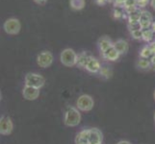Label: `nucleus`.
I'll use <instances>...</instances> for the list:
<instances>
[{"mask_svg": "<svg viewBox=\"0 0 155 144\" xmlns=\"http://www.w3.org/2000/svg\"><path fill=\"white\" fill-rule=\"evenodd\" d=\"M94 99L90 95H82L77 100V108L83 111H89L94 108Z\"/></svg>", "mask_w": 155, "mask_h": 144, "instance_id": "obj_7", "label": "nucleus"}, {"mask_svg": "<svg viewBox=\"0 0 155 144\" xmlns=\"http://www.w3.org/2000/svg\"><path fill=\"white\" fill-rule=\"evenodd\" d=\"M114 47L116 48V50L120 53V55L126 54L128 50H129V44H128V42L124 40H117L114 43Z\"/></svg>", "mask_w": 155, "mask_h": 144, "instance_id": "obj_12", "label": "nucleus"}, {"mask_svg": "<svg viewBox=\"0 0 155 144\" xmlns=\"http://www.w3.org/2000/svg\"><path fill=\"white\" fill-rule=\"evenodd\" d=\"M150 6L155 11V0H150Z\"/></svg>", "mask_w": 155, "mask_h": 144, "instance_id": "obj_32", "label": "nucleus"}, {"mask_svg": "<svg viewBox=\"0 0 155 144\" xmlns=\"http://www.w3.org/2000/svg\"><path fill=\"white\" fill-rule=\"evenodd\" d=\"M99 72H100V74L102 75L104 78H106V79H109V78H111L112 77V70H110V69L108 68V67H106V66H103V67H101L100 68V70H99Z\"/></svg>", "mask_w": 155, "mask_h": 144, "instance_id": "obj_22", "label": "nucleus"}, {"mask_svg": "<svg viewBox=\"0 0 155 144\" xmlns=\"http://www.w3.org/2000/svg\"><path fill=\"white\" fill-rule=\"evenodd\" d=\"M1 98H2V96H1V92H0V101H1Z\"/></svg>", "mask_w": 155, "mask_h": 144, "instance_id": "obj_35", "label": "nucleus"}, {"mask_svg": "<svg viewBox=\"0 0 155 144\" xmlns=\"http://www.w3.org/2000/svg\"><path fill=\"white\" fill-rule=\"evenodd\" d=\"M140 56L141 58L143 59H149V58H151L153 56L152 54V52L150 50V47H149V45H146V46H143L141 51H140Z\"/></svg>", "mask_w": 155, "mask_h": 144, "instance_id": "obj_20", "label": "nucleus"}, {"mask_svg": "<svg viewBox=\"0 0 155 144\" xmlns=\"http://www.w3.org/2000/svg\"><path fill=\"white\" fill-rule=\"evenodd\" d=\"M117 144H131L129 141H125V140H122V141H120V142H117Z\"/></svg>", "mask_w": 155, "mask_h": 144, "instance_id": "obj_33", "label": "nucleus"}, {"mask_svg": "<svg viewBox=\"0 0 155 144\" xmlns=\"http://www.w3.org/2000/svg\"><path fill=\"white\" fill-rule=\"evenodd\" d=\"M154 99H155V91H154Z\"/></svg>", "mask_w": 155, "mask_h": 144, "instance_id": "obj_36", "label": "nucleus"}, {"mask_svg": "<svg viewBox=\"0 0 155 144\" xmlns=\"http://www.w3.org/2000/svg\"><path fill=\"white\" fill-rule=\"evenodd\" d=\"M148 2H149V0H137V6L141 8L146 7L148 4Z\"/></svg>", "mask_w": 155, "mask_h": 144, "instance_id": "obj_26", "label": "nucleus"}, {"mask_svg": "<svg viewBox=\"0 0 155 144\" xmlns=\"http://www.w3.org/2000/svg\"><path fill=\"white\" fill-rule=\"evenodd\" d=\"M114 17L117 18H120L122 17V14H121V12H120L119 9H116L114 11Z\"/></svg>", "mask_w": 155, "mask_h": 144, "instance_id": "obj_27", "label": "nucleus"}, {"mask_svg": "<svg viewBox=\"0 0 155 144\" xmlns=\"http://www.w3.org/2000/svg\"><path fill=\"white\" fill-rule=\"evenodd\" d=\"M45 79L38 73H28L25 76V86L36 88H41L45 86Z\"/></svg>", "mask_w": 155, "mask_h": 144, "instance_id": "obj_4", "label": "nucleus"}, {"mask_svg": "<svg viewBox=\"0 0 155 144\" xmlns=\"http://www.w3.org/2000/svg\"><path fill=\"white\" fill-rule=\"evenodd\" d=\"M85 68H86L89 72L97 73V72H98V71L100 70L101 66H100L99 62L97 60V59L94 58V57H91V58H90V60H89L88 62H87L86 66H85Z\"/></svg>", "mask_w": 155, "mask_h": 144, "instance_id": "obj_11", "label": "nucleus"}, {"mask_svg": "<svg viewBox=\"0 0 155 144\" xmlns=\"http://www.w3.org/2000/svg\"><path fill=\"white\" fill-rule=\"evenodd\" d=\"M154 39H155V37H154Z\"/></svg>", "mask_w": 155, "mask_h": 144, "instance_id": "obj_38", "label": "nucleus"}, {"mask_svg": "<svg viewBox=\"0 0 155 144\" xmlns=\"http://www.w3.org/2000/svg\"><path fill=\"white\" fill-rule=\"evenodd\" d=\"M155 34L153 33V31L151 30V28L148 29H143V39L145 41L147 42H150L154 40Z\"/></svg>", "mask_w": 155, "mask_h": 144, "instance_id": "obj_18", "label": "nucleus"}, {"mask_svg": "<svg viewBox=\"0 0 155 144\" xmlns=\"http://www.w3.org/2000/svg\"><path fill=\"white\" fill-rule=\"evenodd\" d=\"M47 1H48V0H34V2L40 5V6H45V5L47 3Z\"/></svg>", "mask_w": 155, "mask_h": 144, "instance_id": "obj_28", "label": "nucleus"}, {"mask_svg": "<svg viewBox=\"0 0 155 144\" xmlns=\"http://www.w3.org/2000/svg\"><path fill=\"white\" fill-rule=\"evenodd\" d=\"M97 44H98V48H99V50L101 51V53L105 52L107 49H109L110 47H112L114 45V43L111 41V40L106 36L101 37V38L98 40Z\"/></svg>", "mask_w": 155, "mask_h": 144, "instance_id": "obj_14", "label": "nucleus"}, {"mask_svg": "<svg viewBox=\"0 0 155 144\" xmlns=\"http://www.w3.org/2000/svg\"><path fill=\"white\" fill-rule=\"evenodd\" d=\"M3 29L8 35H11V36L18 35L21 29V23L18 18H8L4 22Z\"/></svg>", "mask_w": 155, "mask_h": 144, "instance_id": "obj_3", "label": "nucleus"}, {"mask_svg": "<svg viewBox=\"0 0 155 144\" xmlns=\"http://www.w3.org/2000/svg\"><path fill=\"white\" fill-rule=\"evenodd\" d=\"M140 24L142 29H148L151 27V24L153 22V17L152 14L147 12V11H142L141 18H140Z\"/></svg>", "mask_w": 155, "mask_h": 144, "instance_id": "obj_10", "label": "nucleus"}, {"mask_svg": "<svg viewBox=\"0 0 155 144\" xmlns=\"http://www.w3.org/2000/svg\"><path fill=\"white\" fill-rule=\"evenodd\" d=\"M14 130V123L11 117L2 116L0 117V135L9 136Z\"/></svg>", "mask_w": 155, "mask_h": 144, "instance_id": "obj_6", "label": "nucleus"}, {"mask_svg": "<svg viewBox=\"0 0 155 144\" xmlns=\"http://www.w3.org/2000/svg\"><path fill=\"white\" fill-rule=\"evenodd\" d=\"M103 136L97 128L89 130V144H102Z\"/></svg>", "mask_w": 155, "mask_h": 144, "instance_id": "obj_8", "label": "nucleus"}, {"mask_svg": "<svg viewBox=\"0 0 155 144\" xmlns=\"http://www.w3.org/2000/svg\"><path fill=\"white\" fill-rule=\"evenodd\" d=\"M95 1H97V3L98 5H101V6H102V5H104L107 2V0H95Z\"/></svg>", "mask_w": 155, "mask_h": 144, "instance_id": "obj_31", "label": "nucleus"}, {"mask_svg": "<svg viewBox=\"0 0 155 144\" xmlns=\"http://www.w3.org/2000/svg\"><path fill=\"white\" fill-rule=\"evenodd\" d=\"M77 58L78 56L75 51L73 49H71V48H67V49L63 50V52L61 53L60 60L65 66L71 67L77 65Z\"/></svg>", "mask_w": 155, "mask_h": 144, "instance_id": "obj_1", "label": "nucleus"}, {"mask_svg": "<svg viewBox=\"0 0 155 144\" xmlns=\"http://www.w3.org/2000/svg\"><path fill=\"white\" fill-rule=\"evenodd\" d=\"M134 6H137V0H125V2H124V8L134 7Z\"/></svg>", "mask_w": 155, "mask_h": 144, "instance_id": "obj_25", "label": "nucleus"}, {"mask_svg": "<svg viewBox=\"0 0 155 144\" xmlns=\"http://www.w3.org/2000/svg\"><path fill=\"white\" fill-rule=\"evenodd\" d=\"M151 30L153 31V33L155 34V22H152V24H151Z\"/></svg>", "mask_w": 155, "mask_h": 144, "instance_id": "obj_34", "label": "nucleus"}, {"mask_svg": "<svg viewBox=\"0 0 155 144\" xmlns=\"http://www.w3.org/2000/svg\"><path fill=\"white\" fill-rule=\"evenodd\" d=\"M150 63H151V67L153 69H155V55H153L151 58H150Z\"/></svg>", "mask_w": 155, "mask_h": 144, "instance_id": "obj_30", "label": "nucleus"}, {"mask_svg": "<svg viewBox=\"0 0 155 144\" xmlns=\"http://www.w3.org/2000/svg\"><path fill=\"white\" fill-rule=\"evenodd\" d=\"M81 121V115L77 109L73 107H69L66 111L65 124L68 127H75Z\"/></svg>", "mask_w": 155, "mask_h": 144, "instance_id": "obj_2", "label": "nucleus"}, {"mask_svg": "<svg viewBox=\"0 0 155 144\" xmlns=\"http://www.w3.org/2000/svg\"><path fill=\"white\" fill-rule=\"evenodd\" d=\"M137 66L141 69H148L151 67V63L150 61L148 59H141L137 62Z\"/></svg>", "mask_w": 155, "mask_h": 144, "instance_id": "obj_21", "label": "nucleus"}, {"mask_svg": "<svg viewBox=\"0 0 155 144\" xmlns=\"http://www.w3.org/2000/svg\"><path fill=\"white\" fill-rule=\"evenodd\" d=\"M131 36L133 39L135 40H142L143 39V30H137V31H133L130 32Z\"/></svg>", "mask_w": 155, "mask_h": 144, "instance_id": "obj_24", "label": "nucleus"}, {"mask_svg": "<svg viewBox=\"0 0 155 144\" xmlns=\"http://www.w3.org/2000/svg\"><path fill=\"white\" fill-rule=\"evenodd\" d=\"M76 144H89V130L80 132L75 138Z\"/></svg>", "mask_w": 155, "mask_h": 144, "instance_id": "obj_15", "label": "nucleus"}, {"mask_svg": "<svg viewBox=\"0 0 155 144\" xmlns=\"http://www.w3.org/2000/svg\"><path fill=\"white\" fill-rule=\"evenodd\" d=\"M128 29L130 30V32L137 31V30H143L141 27L140 22H134V23H128Z\"/></svg>", "mask_w": 155, "mask_h": 144, "instance_id": "obj_23", "label": "nucleus"}, {"mask_svg": "<svg viewBox=\"0 0 155 144\" xmlns=\"http://www.w3.org/2000/svg\"><path fill=\"white\" fill-rule=\"evenodd\" d=\"M69 5L71 8L74 11H80L84 9L85 5H86V1L85 0H71L69 1Z\"/></svg>", "mask_w": 155, "mask_h": 144, "instance_id": "obj_17", "label": "nucleus"}, {"mask_svg": "<svg viewBox=\"0 0 155 144\" xmlns=\"http://www.w3.org/2000/svg\"><path fill=\"white\" fill-rule=\"evenodd\" d=\"M22 95L24 99L28 100V101H34L40 96V89L36 88H32V87H27L25 86L22 91Z\"/></svg>", "mask_w": 155, "mask_h": 144, "instance_id": "obj_9", "label": "nucleus"}, {"mask_svg": "<svg viewBox=\"0 0 155 144\" xmlns=\"http://www.w3.org/2000/svg\"><path fill=\"white\" fill-rule=\"evenodd\" d=\"M102 56L104 59H106V60H108V61H117L120 55V53L116 50V48L113 45L112 47H110L109 49H107L105 52H103Z\"/></svg>", "mask_w": 155, "mask_h": 144, "instance_id": "obj_13", "label": "nucleus"}, {"mask_svg": "<svg viewBox=\"0 0 155 144\" xmlns=\"http://www.w3.org/2000/svg\"><path fill=\"white\" fill-rule=\"evenodd\" d=\"M91 57H92V56H91L90 54H88L87 52L81 53V54H80L78 56V58H77V66H81V67H85Z\"/></svg>", "mask_w": 155, "mask_h": 144, "instance_id": "obj_16", "label": "nucleus"}, {"mask_svg": "<svg viewBox=\"0 0 155 144\" xmlns=\"http://www.w3.org/2000/svg\"><path fill=\"white\" fill-rule=\"evenodd\" d=\"M53 62V55L50 51H41L37 56V63L40 67L47 68L49 67Z\"/></svg>", "mask_w": 155, "mask_h": 144, "instance_id": "obj_5", "label": "nucleus"}, {"mask_svg": "<svg viewBox=\"0 0 155 144\" xmlns=\"http://www.w3.org/2000/svg\"><path fill=\"white\" fill-rule=\"evenodd\" d=\"M154 121H155V114H154Z\"/></svg>", "mask_w": 155, "mask_h": 144, "instance_id": "obj_37", "label": "nucleus"}, {"mask_svg": "<svg viewBox=\"0 0 155 144\" xmlns=\"http://www.w3.org/2000/svg\"><path fill=\"white\" fill-rule=\"evenodd\" d=\"M141 14H142V11L140 10H136L135 12H133L131 14H128V23H134V22H139L141 18Z\"/></svg>", "mask_w": 155, "mask_h": 144, "instance_id": "obj_19", "label": "nucleus"}, {"mask_svg": "<svg viewBox=\"0 0 155 144\" xmlns=\"http://www.w3.org/2000/svg\"><path fill=\"white\" fill-rule=\"evenodd\" d=\"M125 0H116V7H124Z\"/></svg>", "mask_w": 155, "mask_h": 144, "instance_id": "obj_29", "label": "nucleus"}]
</instances>
